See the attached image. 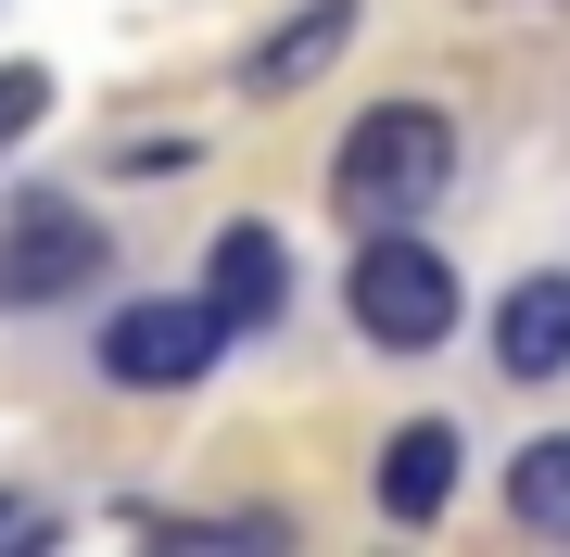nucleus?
<instances>
[{
    "label": "nucleus",
    "instance_id": "1",
    "mask_svg": "<svg viewBox=\"0 0 570 557\" xmlns=\"http://www.w3.org/2000/svg\"><path fill=\"white\" fill-rule=\"evenodd\" d=\"M444 190H456V127L431 115V102H367L343 127V152H330V203H343V228H419Z\"/></svg>",
    "mask_w": 570,
    "mask_h": 557
},
{
    "label": "nucleus",
    "instance_id": "2",
    "mask_svg": "<svg viewBox=\"0 0 570 557\" xmlns=\"http://www.w3.org/2000/svg\"><path fill=\"white\" fill-rule=\"evenodd\" d=\"M343 317L381 355H431L456 330V267L419 241V228H355V267H343Z\"/></svg>",
    "mask_w": 570,
    "mask_h": 557
},
{
    "label": "nucleus",
    "instance_id": "3",
    "mask_svg": "<svg viewBox=\"0 0 570 557\" xmlns=\"http://www.w3.org/2000/svg\"><path fill=\"white\" fill-rule=\"evenodd\" d=\"M216 355H228V330H216L204 291H153V305H115L102 317V380L115 392H190Z\"/></svg>",
    "mask_w": 570,
    "mask_h": 557
},
{
    "label": "nucleus",
    "instance_id": "4",
    "mask_svg": "<svg viewBox=\"0 0 570 557\" xmlns=\"http://www.w3.org/2000/svg\"><path fill=\"white\" fill-rule=\"evenodd\" d=\"M115 267V241H102V216H77V203H13L0 216V305H63V291H89Z\"/></svg>",
    "mask_w": 570,
    "mask_h": 557
},
{
    "label": "nucleus",
    "instance_id": "5",
    "mask_svg": "<svg viewBox=\"0 0 570 557\" xmlns=\"http://www.w3.org/2000/svg\"><path fill=\"white\" fill-rule=\"evenodd\" d=\"M204 305H216L228 342H254V330H279V317H292V253H279V228H266V216H228V228H216Z\"/></svg>",
    "mask_w": 570,
    "mask_h": 557
},
{
    "label": "nucleus",
    "instance_id": "6",
    "mask_svg": "<svg viewBox=\"0 0 570 557\" xmlns=\"http://www.w3.org/2000/svg\"><path fill=\"white\" fill-rule=\"evenodd\" d=\"M494 368L508 380H570V267L508 279V305H494Z\"/></svg>",
    "mask_w": 570,
    "mask_h": 557
},
{
    "label": "nucleus",
    "instance_id": "7",
    "mask_svg": "<svg viewBox=\"0 0 570 557\" xmlns=\"http://www.w3.org/2000/svg\"><path fill=\"white\" fill-rule=\"evenodd\" d=\"M343 39H355V0H305L292 26H266V39L242 51V89L254 102H292V89H317L330 63H343Z\"/></svg>",
    "mask_w": 570,
    "mask_h": 557
},
{
    "label": "nucleus",
    "instance_id": "8",
    "mask_svg": "<svg viewBox=\"0 0 570 557\" xmlns=\"http://www.w3.org/2000/svg\"><path fill=\"white\" fill-rule=\"evenodd\" d=\"M444 495H456V431H444V418H406V431L381 444V507L406 519V533H431Z\"/></svg>",
    "mask_w": 570,
    "mask_h": 557
},
{
    "label": "nucleus",
    "instance_id": "9",
    "mask_svg": "<svg viewBox=\"0 0 570 557\" xmlns=\"http://www.w3.org/2000/svg\"><path fill=\"white\" fill-rule=\"evenodd\" d=\"M508 507H520V533L570 545V431H532V444L508 456Z\"/></svg>",
    "mask_w": 570,
    "mask_h": 557
},
{
    "label": "nucleus",
    "instance_id": "10",
    "mask_svg": "<svg viewBox=\"0 0 570 557\" xmlns=\"http://www.w3.org/2000/svg\"><path fill=\"white\" fill-rule=\"evenodd\" d=\"M39 115H51V77H39V63H0V152H13Z\"/></svg>",
    "mask_w": 570,
    "mask_h": 557
},
{
    "label": "nucleus",
    "instance_id": "11",
    "mask_svg": "<svg viewBox=\"0 0 570 557\" xmlns=\"http://www.w3.org/2000/svg\"><path fill=\"white\" fill-rule=\"evenodd\" d=\"M102 166H115V178H190L204 152H190V140H127V152H102Z\"/></svg>",
    "mask_w": 570,
    "mask_h": 557
},
{
    "label": "nucleus",
    "instance_id": "12",
    "mask_svg": "<svg viewBox=\"0 0 570 557\" xmlns=\"http://www.w3.org/2000/svg\"><path fill=\"white\" fill-rule=\"evenodd\" d=\"M13 533H26V519H13V507H0V545H13Z\"/></svg>",
    "mask_w": 570,
    "mask_h": 557
}]
</instances>
